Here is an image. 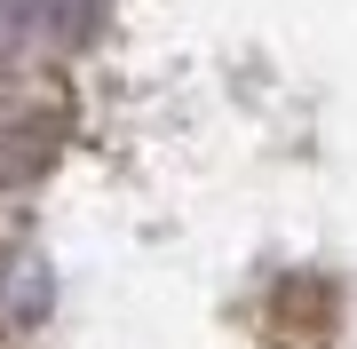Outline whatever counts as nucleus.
<instances>
[{"instance_id": "f257e3e1", "label": "nucleus", "mask_w": 357, "mask_h": 349, "mask_svg": "<svg viewBox=\"0 0 357 349\" xmlns=\"http://www.w3.org/2000/svg\"><path fill=\"white\" fill-rule=\"evenodd\" d=\"M64 127H72V104L56 79H40V72L8 79L0 88V183L48 175V159L64 151Z\"/></svg>"}]
</instances>
